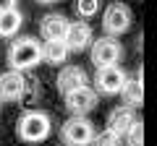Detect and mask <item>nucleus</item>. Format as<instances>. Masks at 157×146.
<instances>
[{"instance_id": "nucleus-1", "label": "nucleus", "mask_w": 157, "mask_h": 146, "mask_svg": "<svg viewBox=\"0 0 157 146\" xmlns=\"http://www.w3.org/2000/svg\"><path fill=\"white\" fill-rule=\"evenodd\" d=\"M42 60V45L34 37H18L8 47V65L11 71H29Z\"/></svg>"}, {"instance_id": "nucleus-2", "label": "nucleus", "mask_w": 157, "mask_h": 146, "mask_svg": "<svg viewBox=\"0 0 157 146\" xmlns=\"http://www.w3.org/2000/svg\"><path fill=\"white\" fill-rule=\"evenodd\" d=\"M52 125H50V118L47 112L42 110H26V112L18 118L16 123V136L26 144H39V141H45L50 136Z\"/></svg>"}, {"instance_id": "nucleus-3", "label": "nucleus", "mask_w": 157, "mask_h": 146, "mask_svg": "<svg viewBox=\"0 0 157 146\" xmlns=\"http://www.w3.org/2000/svg\"><path fill=\"white\" fill-rule=\"evenodd\" d=\"M60 138H63V144H66V146H92L94 125H92V120H86L84 115H73L71 120L63 123Z\"/></svg>"}, {"instance_id": "nucleus-4", "label": "nucleus", "mask_w": 157, "mask_h": 146, "mask_svg": "<svg viewBox=\"0 0 157 146\" xmlns=\"http://www.w3.org/2000/svg\"><path fill=\"white\" fill-rule=\"evenodd\" d=\"M102 29L107 37H121L131 29V8L126 3H110L102 13Z\"/></svg>"}, {"instance_id": "nucleus-5", "label": "nucleus", "mask_w": 157, "mask_h": 146, "mask_svg": "<svg viewBox=\"0 0 157 146\" xmlns=\"http://www.w3.org/2000/svg\"><path fill=\"white\" fill-rule=\"evenodd\" d=\"M89 55H92V63H94L97 68H105V65H118V60H121V55H123V47H121V42L115 39V37H100V39H92L89 45Z\"/></svg>"}, {"instance_id": "nucleus-6", "label": "nucleus", "mask_w": 157, "mask_h": 146, "mask_svg": "<svg viewBox=\"0 0 157 146\" xmlns=\"http://www.w3.org/2000/svg\"><path fill=\"white\" fill-rule=\"evenodd\" d=\"M94 34H92V26L81 18V21H68V29H66V37H63V45L68 47V52H81L92 45Z\"/></svg>"}, {"instance_id": "nucleus-7", "label": "nucleus", "mask_w": 157, "mask_h": 146, "mask_svg": "<svg viewBox=\"0 0 157 146\" xmlns=\"http://www.w3.org/2000/svg\"><path fill=\"white\" fill-rule=\"evenodd\" d=\"M126 81V73L121 71L118 65H105V68H97V76H94V84H97V91L100 94H118L121 86Z\"/></svg>"}, {"instance_id": "nucleus-8", "label": "nucleus", "mask_w": 157, "mask_h": 146, "mask_svg": "<svg viewBox=\"0 0 157 146\" xmlns=\"http://www.w3.org/2000/svg\"><path fill=\"white\" fill-rule=\"evenodd\" d=\"M63 97H66V107L73 115H86L97 107V91L89 89V86H78V89L68 91Z\"/></svg>"}, {"instance_id": "nucleus-9", "label": "nucleus", "mask_w": 157, "mask_h": 146, "mask_svg": "<svg viewBox=\"0 0 157 146\" xmlns=\"http://www.w3.org/2000/svg\"><path fill=\"white\" fill-rule=\"evenodd\" d=\"M24 91H26V78L21 71H8L0 76V102L21 99Z\"/></svg>"}, {"instance_id": "nucleus-10", "label": "nucleus", "mask_w": 157, "mask_h": 146, "mask_svg": "<svg viewBox=\"0 0 157 146\" xmlns=\"http://www.w3.org/2000/svg\"><path fill=\"white\" fill-rule=\"evenodd\" d=\"M55 84H58L60 94H68V91L78 89V86H89V76H86L84 68H78V65H63Z\"/></svg>"}, {"instance_id": "nucleus-11", "label": "nucleus", "mask_w": 157, "mask_h": 146, "mask_svg": "<svg viewBox=\"0 0 157 146\" xmlns=\"http://www.w3.org/2000/svg\"><path fill=\"white\" fill-rule=\"evenodd\" d=\"M66 29H68V18L63 13H47L42 21H39V31L47 42H63L66 37Z\"/></svg>"}, {"instance_id": "nucleus-12", "label": "nucleus", "mask_w": 157, "mask_h": 146, "mask_svg": "<svg viewBox=\"0 0 157 146\" xmlns=\"http://www.w3.org/2000/svg\"><path fill=\"white\" fill-rule=\"evenodd\" d=\"M134 120H136L134 107L121 104V107H115V110H110V115H107V130H113V133H118L123 138V133L128 130V125L134 123Z\"/></svg>"}, {"instance_id": "nucleus-13", "label": "nucleus", "mask_w": 157, "mask_h": 146, "mask_svg": "<svg viewBox=\"0 0 157 146\" xmlns=\"http://www.w3.org/2000/svg\"><path fill=\"white\" fill-rule=\"evenodd\" d=\"M118 94L123 97V104H128V107H141V102H144V84H141V71L136 73V78H126Z\"/></svg>"}, {"instance_id": "nucleus-14", "label": "nucleus", "mask_w": 157, "mask_h": 146, "mask_svg": "<svg viewBox=\"0 0 157 146\" xmlns=\"http://www.w3.org/2000/svg\"><path fill=\"white\" fill-rule=\"evenodd\" d=\"M24 16L21 11L11 8V11H0V37H16V31L21 29Z\"/></svg>"}, {"instance_id": "nucleus-15", "label": "nucleus", "mask_w": 157, "mask_h": 146, "mask_svg": "<svg viewBox=\"0 0 157 146\" xmlns=\"http://www.w3.org/2000/svg\"><path fill=\"white\" fill-rule=\"evenodd\" d=\"M68 57V47L63 42H45L42 45V60L47 65H63Z\"/></svg>"}, {"instance_id": "nucleus-16", "label": "nucleus", "mask_w": 157, "mask_h": 146, "mask_svg": "<svg viewBox=\"0 0 157 146\" xmlns=\"http://www.w3.org/2000/svg\"><path fill=\"white\" fill-rule=\"evenodd\" d=\"M141 136H144V125H141V120L136 118L134 123L128 125V130L123 133V138H126L128 146H141Z\"/></svg>"}, {"instance_id": "nucleus-17", "label": "nucleus", "mask_w": 157, "mask_h": 146, "mask_svg": "<svg viewBox=\"0 0 157 146\" xmlns=\"http://www.w3.org/2000/svg\"><path fill=\"white\" fill-rule=\"evenodd\" d=\"M76 13L81 18H92L100 13V0H76Z\"/></svg>"}, {"instance_id": "nucleus-18", "label": "nucleus", "mask_w": 157, "mask_h": 146, "mask_svg": "<svg viewBox=\"0 0 157 146\" xmlns=\"http://www.w3.org/2000/svg\"><path fill=\"white\" fill-rule=\"evenodd\" d=\"M92 144L94 146H121V136L113 133V130H102V133H94V138H92Z\"/></svg>"}, {"instance_id": "nucleus-19", "label": "nucleus", "mask_w": 157, "mask_h": 146, "mask_svg": "<svg viewBox=\"0 0 157 146\" xmlns=\"http://www.w3.org/2000/svg\"><path fill=\"white\" fill-rule=\"evenodd\" d=\"M16 8V0H0V11H11Z\"/></svg>"}, {"instance_id": "nucleus-20", "label": "nucleus", "mask_w": 157, "mask_h": 146, "mask_svg": "<svg viewBox=\"0 0 157 146\" xmlns=\"http://www.w3.org/2000/svg\"><path fill=\"white\" fill-rule=\"evenodd\" d=\"M37 3H55V0H37Z\"/></svg>"}]
</instances>
